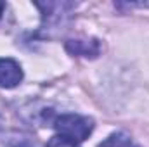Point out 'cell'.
<instances>
[{"mask_svg": "<svg viewBox=\"0 0 149 147\" xmlns=\"http://www.w3.org/2000/svg\"><path fill=\"white\" fill-rule=\"evenodd\" d=\"M61 137L70 139L73 142H83L88 139V135L94 130V119L88 116H80V114H61L54 119L52 125Z\"/></svg>", "mask_w": 149, "mask_h": 147, "instance_id": "cell-1", "label": "cell"}, {"mask_svg": "<svg viewBox=\"0 0 149 147\" xmlns=\"http://www.w3.org/2000/svg\"><path fill=\"white\" fill-rule=\"evenodd\" d=\"M21 80H23V69L19 62L10 57H2L0 59V87L12 88L19 85Z\"/></svg>", "mask_w": 149, "mask_h": 147, "instance_id": "cell-2", "label": "cell"}, {"mask_svg": "<svg viewBox=\"0 0 149 147\" xmlns=\"http://www.w3.org/2000/svg\"><path fill=\"white\" fill-rule=\"evenodd\" d=\"M66 50L71 55H81V57H90L95 59L101 54V42L97 38H88V40H68L66 42Z\"/></svg>", "mask_w": 149, "mask_h": 147, "instance_id": "cell-3", "label": "cell"}, {"mask_svg": "<svg viewBox=\"0 0 149 147\" xmlns=\"http://www.w3.org/2000/svg\"><path fill=\"white\" fill-rule=\"evenodd\" d=\"M97 147H141V146H137L127 133H123V132H114V133H111L108 139H104Z\"/></svg>", "mask_w": 149, "mask_h": 147, "instance_id": "cell-4", "label": "cell"}, {"mask_svg": "<svg viewBox=\"0 0 149 147\" xmlns=\"http://www.w3.org/2000/svg\"><path fill=\"white\" fill-rule=\"evenodd\" d=\"M3 147H35V142L31 140L30 135L14 132V133H10L9 139L3 142Z\"/></svg>", "mask_w": 149, "mask_h": 147, "instance_id": "cell-5", "label": "cell"}, {"mask_svg": "<svg viewBox=\"0 0 149 147\" xmlns=\"http://www.w3.org/2000/svg\"><path fill=\"white\" fill-rule=\"evenodd\" d=\"M45 147H78V144L73 142V140H70V139L61 137V135H56V137H52V139L47 142Z\"/></svg>", "mask_w": 149, "mask_h": 147, "instance_id": "cell-6", "label": "cell"}, {"mask_svg": "<svg viewBox=\"0 0 149 147\" xmlns=\"http://www.w3.org/2000/svg\"><path fill=\"white\" fill-rule=\"evenodd\" d=\"M3 10H5V3L0 2V17H2V14H3Z\"/></svg>", "mask_w": 149, "mask_h": 147, "instance_id": "cell-7", "label": "cell"}]
</instances>
